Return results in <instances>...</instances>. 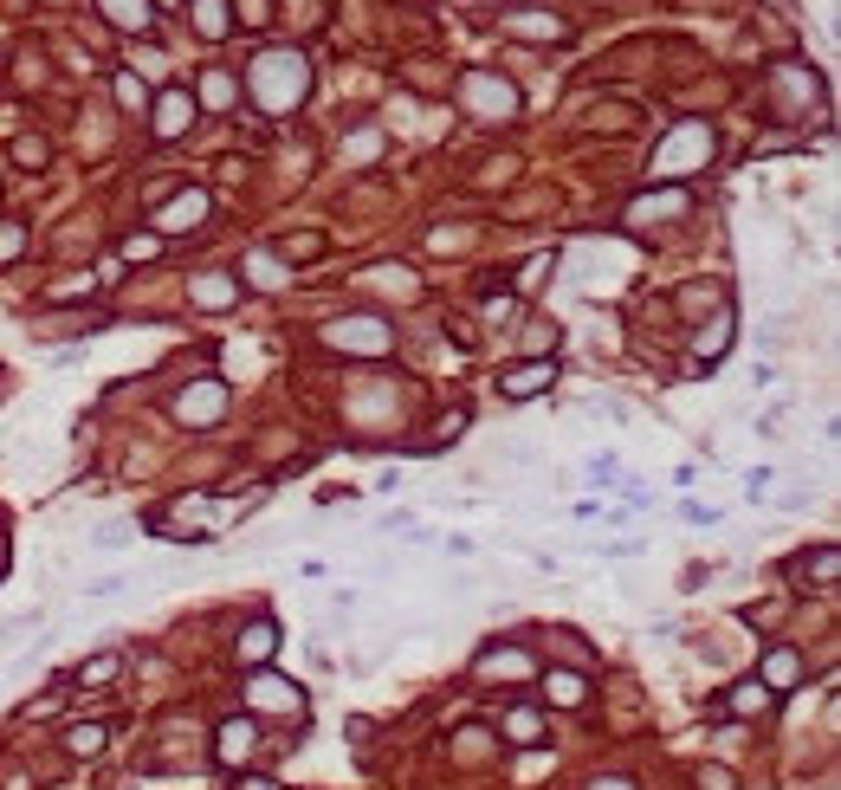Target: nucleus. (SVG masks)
<instances>
[{
    "label": "nucleus",
    "instance_id": "423d86ee",
    "mask_svg": "<svg viewBox=\"0 0 841 790\" xmlns=\"http://www.w3.org/2000/svg\"><path fill=\"white\" fill-rule=\"evenodd\" d=\"M466 104H473L479 117H512L518 111V91L512 85H499V78H486V72H466Z\"/></svg>",
    "mask_w": 841,
    "mask_h": 790
},
{
    "label": "nucleus",
    "instance_id": "cd10ccee",
    "mask_svg": "<svg viewBox=\"0 0 841 790\" xmlns=\"http://www.w3.org/2000/svg\"><path fill=\"white\" fill-rule=\"evenodd\" d=\"M13 162H26V169H46V143H39V136H20V143H13Z\"/></svg>",
    "mask_w": 841,
    "mask_h": 790
},
{
    "label": "nucleus",
    "instance_id": "e433bc0d",
    "mask_svg": "<svg viewBox=\"0 0 841 790\" xmlns=\"http://www.w3.org/2000/svg\"><path fill=\"white\" fill-rule=\"evenodd\" d=\"M544 272H550V260H531V266H525V279H518V285H525V292H537V285H544Z\"/></svg>",
    "mask_w": 841,
    "mask_h": 790
},
{
    "label": "nucleus",
    "instance_id": "4be33fe9",
    "mask_svg": "<svg viewBox=\"0 0 841 790\" xmlns=\"http://www.w3.org/2000/svg\"><path fill=\"white\" fill-rule=\"evenodd\" d=\"M195 33H201V39H220V33H227V0H195Z\"/></svg>",
    "mask_w": 841,
    "mask_h": 790
},
{
    "label": "nucleus",
    "instance_id": "1a4fd4ad",
    "mask_svg": "<svg viewBox=\"0 0 841 790\" xmlns=\"http://www.w3.org/2000/svg\"><path fill=\"white\" fill-rule=\"evenodd\" d=\"M188 298L201 311H227V305H240V279L233 272H201V279H188Z\"/></svg>",
    "mask_w": 841,
    "mask_h": 790
},
{
    "label": "nucleus",
    "instance_id": "0eeeda50",
    "mask_svg": "<svg viewBox=\"0 0 841 790\" xmlns=\"http://www.w3.org/2000/svg\"><path fill=\"white\" fill-rule=\"evenodd\" d=\"M550 383H557V363L537 357V363H518V370H505V376H499V395H505V402H531V395H544Z\"/></svg>",
    "mask_w": 841,
    "mask_h": 790
},
{
    "label": "nucleus",
    "instance_id": "7c9ffc66",
    "mask_svg": "<svg viewBox=\"0 0 841 790\" xmlns=\"http://www.w3.org/2000/svg\"><path fill=\"white\" fill-rule=\"evenodd\" d=\"M460 428H466V408H453V415H440V421H434L440 441H460Z\"/></svg>",
    "mask_w": 841,
    "mask_h": 790
},
{
    "label": "nucleus",
    "instance_id": "4468645a",
    "mask_svg": "<svg viewBox=\"0 0 841 790\" xmlns=\"http://www.w3.org/2000/svg\"><path fill=\"white\" fill-rule=\"evenodd\" d=\"M272 648H279V629H272V622H253V629L233 642V655H240L246 667H266V661H272Z\"/></svg>",
    "mask_w": 841,
    "mask_h": 790
},
{
    "label": "nucleus",
    "instance_id": "412c9836",
    "mask_svg": "<svg viewBox=\"0 0 841 790\" xmlns=\"http://www.w3.org/2000/svg\"><path fill=\"white\" fill-rule=\"evenodd\" d=\"M246 279H253V285H266V292H272V285H285L292 272L279 266V253H246Z\"/></svg>",
    "mask_w": 841,
    "mask_h": 790
},
{
    "label": "nucleus",
    "instance_id": "72a5a7b5",
    "mask_svg": "<svg viewBox=\"0 0 841 790\" xmlns=\"http://www.w3.org/2000/svg\"><path fill=\"white\" fill-rule=\"evenodd\" d=\"M699 790H732V771H719V765L699 771Z\"/></svg>",
    "mask_w": 841,
    "mask_h": 790
},
{
    "label": "nucleus",
    "instance_id": "f3484780",
    "mask_svg": "<svg viewBox=\"0 0 841 790\" xmlns=\"http://www.w3.org/2000/svg\"><path fill=\"white\" fill-rule=\"evenodd\" d=\"M39 622H46V609H13V616L0 622V655H7V648H20L26 635L39 629Z\"/></svg>",
    "mask_w": 841,
    "mask_h": 790
},
{
    "label": "nucleus",
    "instance_id": "393cba45",
    "mask_svg": "<svg viewBox=\"0 0 841 790\" xmlns=\"http://www.w3.org/2000/svg\"><path fill=\"white\" fill-rule=\"evenodd\" d=\"M117 104H123V111H143V104H149V91H143V78H130V72H117Z\"/></svg>",
    "mask_w": 841,
    "mask_h": 790
},
{
    "label": "nucleus",
    "instance_id": "bb28decb",
    "mask_svg": "<svg viewBox=\"0 0 841 790\" xmlns=\"http://www.w3.org/2000/svg\"><path fill=\"white\" fill-rule=\"evenodd\" d=\"M201 98H208V104H233V78L227 72H208V78H201Z\"/></svg>",
    "mask_w": 841,
    "mask_h": 790
},
{
    "label": "nucleus",
    "instance_id": "ddd939ff",
    "mask_svg": "<svg viewBox=\"0 0 841 790\" xmlns=\"http://www.w3.org/2000/svg\"><path fill=\"white\" fill-rule=\"evenodd\" d=\"M98 7H104L110 26H123V33H149V26H156V7H149V0H98Z\"/></svg>",
    "mask_w": 841,
    "mask_h": 790
},
{
    "label": "nucleus",
    "instance_id": "f03ea898",
    "mask_svg": "<svg viewBox=\"0 0 841 790\" xmlns=\"http://www.w3.org/2000/svg\"><path fill=\"white\" fill-rule=\"evenodd\" d=\"M712 124H673L667 136L654 143V156H647V175H660V182H680V175H693V169H706L712 162Z\"/></svg>",
    "mask_w": 841,
    "mask_h": 790
},
{
    "label": "nucleus",
    "instance_id": "dca6fc26",
    "mask_svg": "<svg viewBox=\"0 0 841 790\" xmlns=\"http://www.w3.org/2000/svg\"><path fill=\"white\" fill-rule=\"evenodd\" d=\"M796 674H803V661H796L790 648H770V655H764V674H757V680H764V687L777 693V687H790Z\"/></svg>",
    "mask_w": 841,
    "mask_h": 790
},
{
    "label": "nucleus",
    "instance_id": "aec40b11",
    "mask_svg": "<svg viewBox=\"0 0 841 790\" xmlns=\"http://www.w3.org/2000/svg\"><path fill=\"white\" fill-rule=\"evenodd\" d=\"M544 693H550L557 706H583V700H589V680H583V674H544Z\"/></svg>",
    "mask_w": 841,
    "mask_h": 790
},
{
    "label": "nucleus",
    "instance_id": "473e14b6",
    "mask_svg": "<svg viewBox=\"0 0 841 790\" xmlns=\"http://www.w3.org/2000/svg\"><path fill=\"white\" fill-rule=\"evenodd\" d=\"M117 590H130V577H98V583H85V596H117Z\"/></svg>",
    "mask_w": 841,
    "mask_h": 790
},
{
    "label": "nucleus",
    "instance_id": "f704fd0d",
    "mask_svg": "<svg viewBox=\"0 0 841 790\" xmlns=\"http://www.w3.org/2000/svg\"><path fill=\"white\" fill-rule=\"evenodd\" d=\"M110 674H117V661H110V655H104V661H91V667H85V680H91V687H104V680H110Z\"/></svg>",
    "mask_w": 841,
    "mask_h": 790
},
{
    "label": "nucleus",
    "instance_id": "f257e3e1",
    "mask_svg": "<svg viewBox=\"0 0 841 790\" xmlns=\"http://www.w3.org/2000/svg\"><path fill=\"white\" fill-rule=\"evenodd\" d=\"M246 98L259 104L266 117H292L298 104L311 98V59L292 46H272L246 65Z\"/></svg>",
    "mask_w": 841,
    "mask_h": 790
},
{
    "label": "nucleus",
    "instance_id": "b1692460",
    "mask_svg": "<svg viewBox=\"0 0 841 790\" xmlns=\"http://www.w3.org/2000/svg\"><path fill=\"white\" fill-rule=\"evenodd\" d=\"M803 570H809V577H816V583H822V590H835V577H841V551H835V544H822V551H816V557H809V564H803Z\"/></svg>",
    "mask_w": 841,
    "mask_h": 790
},
{
    "label": "nucleus",
    "instance_id": "4c0bfd02",
    "mask_svg": "<svg viewBox=\"0 0 841 790\" xmlns=\"http://www.w3.org/2000/svg\"><path fill=\"white\" fill-rule=\"evenodd\" d=\"M589 790H634V784H628V778H596Z\"/></svg>",
    "mask_w": 841,
    "mask_h": 790
},
{
    "label": "nucleus",
    "instance_id": "9b49d317",
    "mask_svg": "<svg viewBox=\"0 0 841 790\" xmlns=\"http://www.w3.org/2000/svg\"><path fill=\"white\" fill-rule=\"evenodd\" d=\"M253 706H279V713H298L305 706V687L285 674H253Z\"/></svg>",
    "mask_w": 841,
    "mask_h": 790
},
{
    "label": "nucleus",
    "instance_id": "a211bd4d",
    "mask_svg": "<svg viewBox=\"0 0 841 790\" xmlns=\"http://www.w3.org/2000/svg\"><path fill=\"white\" fill-rule=\"evenodd\" d=\"M770 700H777V693H770L764 680H744V687H732V700H725V713H738V719H744V713H764Z\"/></svg>",
    "mask_w": 841,
    "mask_h": 790
},
{
    "label": "nucleus",
    "instance_id": "7ed1b4c3",
    "mask_svg": "<svg viewBox=\"0 0 841 790\" xmlns=\"http://www.w3.org/2000/svg\"><path fill=\"white\" fill-rule=\"evenodd\" d=\"M324 344L330 350H363V357H389L395 331L382 318H337V324H324Z\"/></svg>",
    "mask_w": 841,
    "mask_h": 790
},
{
    "label": "nucleus",
    "instance_id": "a878e982",
    "mask_svg": "<svg viewBox=\"0 0 841 790\" xmlns=\"http://www.w3.org/2000/svg\"><path fill=\"white\" fill-rule=\"evenodd\" d=\"M525 655H518V648H505V655H486V661H479V674H525Z\"/></svg>",
    "mask_w": 841,
    "mask_h": 790
},
{
    "label": "nucleus",
    "instance_id": "2eb2a0df",
    "mask_svg": "<svg viewBox=\"0 0 841 790\" xmlns=\"http://www.w3.org/2000/svg\"><path fill=\"white\" fill-rule=\"evenodd\" d=\"M725 344H732V311H719V318H712V331L693 337V357H699V363H719Z\"/></svg>",
    "mask_w": 841,
    "mask_h": 790
},
{
    "label": "nucleus",
    "instance_id": "c756f323",
    "mask_svg": "<svg viewBox=\"0 0 841 790\" xmlns=\"http://www.w3.org/2000/svg\"><path fill=\"white\" fill-rule=\"evenodd\" d=\"M91 544H98V551H123V544H130V525H104Z\"/></svg>",
    "mask_w": 841,
    "mask_h": 790
},
{
    "label": "nucleus",
    "instance_id": "6ab92c4d",
    "mask_svg": "<svg viewBox=\"0 0 841 790\" xmlns=\"http://www.w3.org/2000/svg\"><path fill=\"white\" fill-rule=\"evenodd\" d=\"M104 739H110V726H98V719H91V726H72V732H65V752H72V758H98Z\"/></svg>",
    "mask_w": 841,
    "mask_h": 790
},
{
    "label": "nucleus",
    "instance_id": "c9c22d12",
    "mask_svg": "<svg viewBox=\"0 0 841 790\" xmlns=\"http://www.w3.org/2000/svg\"><path fill=\"white\" fill-rule=\"evenodd\" d=\"M149 253H156V234H149V240H123V260H149Z\"/></svg>",
    "mask_w": 841,
    "mask_h": 790
},
{
    "label": "nucleus",
    "instance_id": "2f4dec72",
    "mask_svg": "<svg viewBox=\"0 0 841 790\" xmlns=\"http://www.w3.org/2000/svg\"><path fill=\"white\" fill-rule=\"evenodd\" d=\"M26 247V234H20V227H13V221H0V260H13V253H20Z\"/></svg>",
    "mask_w": 841,
    "mask_h": 790
},
{
    "label": "nucleus",
    "instance_id": "f8f14e48",
    "mask_svg": "<svg viewBox=\"0 0 841 790\" xmlns=\"http://www.w3.org/2000/svg\"><path fill=\"white\" fill-rule=\"evenodd\" d=\"M512 33H525V39H563V33H570V20H563V13H544V7H518L512 13Z\"/></svg>",
    "mask_w": 841,
    "mask_h": 790
},
{
    "label": "nucleus",
    "instance_id": "58836bf2",
    "mask_svg": "<svg viewBox=\"0 0 841 790\" xmlns=\"http://www.w3.org/2000/svg\"><path fill=\"white\" fill-rule=\"evenodd\" d=\"M240 790H279V784H240Z\"/></svg>",
    "mask_w": 841,
    "mask_h": 790
},
{
    "label": "nucleus",
    "instance_id": "c85d7f7f",
    "mask_svg": "<svg viewBox=\"0 0 841 790\" xmlns=\"http://www.w3.org/2000/svg\"><path fill=\"white\" fill-rule=\"evenodd\" d=\"M505 726H512V739H537V713H531V706H518Z\"/></svg>",
    "mask_w": 841,
    "mask_h": 790
},
{
    "label": "nucleus",
    "instance_id": "9d476101",
    "mask_svg": "<svg viewBox=\"0 0 841 790\" xmlns=\"http://www.w3.org/2000/svg\"><path fill=\"white\" fill-rule=\"evenodd\" d=\"M188 124H195V98H188L182 85H175V91H162V98H156V124H149V130H156L162 143H169V136H182Z\"/></svg>",
    "mask_w": 841,
    "mask_h": 790
},
{
    "label": "nucleus",
    "instance_id": "39448f33",
    "mask_svg": "<svg viewBox=\"0 0 841 790\" xmlns=\"http://www.w3.org/2000/svg\"><path fill=\"white\" fill-rule=\"evenodd\" d=\"M208 221V188H182L169 208H156V234H195Z\"/></svg>",
    "mask_w": 841,
    "mask_h": 790
},
{
    "label": "nucleus",
    "instance_id": "5701e85b",
    "mask_svg": "<svg viewBox=\"0 0 841 790\" xmlns=\"http://www.w3.org/2000/svg\"><path fill=\"white\" fill-rule=\"evenodd\" d=\"M680 208H686V188H673V195H647V201H634L628 221H647V214H680Z\"/></svg>",
    "mask_w": 841,
    "mask_h": 790
},
{
    "label": "nucleus",
    "instance_id": "20e7f679",
    "mask_svg": "<svg viewBox=\"0 0 841 790\" xmlns=\"http://www.w3.org/2000/svg\"><path fill=\"white\" fill-rule=\"evenodd\" d=\"M175 415L188 421V428H208V421L227 415V383L220 376H195L182 395H175Z\"/></svg>",
    "mask_w": 841,
    "mask_h": 790
},
{
    "label": "nucleus",
    "instance_id": "6e6552de",
    "mask_svg": "<svg viewBox=\"0 0 841 790\" xmlns=\"http://www.w3.org/2000/svg\"><path fill=\"white\" fill-rule=\"evenodd\" d=\"M253 752H259V726H253V719H220V732H214V758H220V765H246Z\"/></svg>",
    "mask_w": 841,
    "mask_h": 790
}]
</instances>
